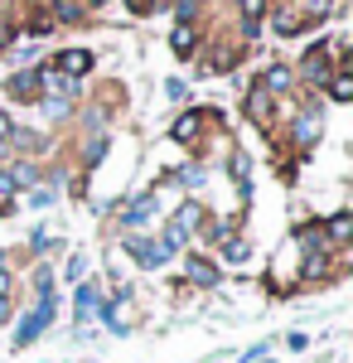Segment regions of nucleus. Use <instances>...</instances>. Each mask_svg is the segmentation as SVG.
<instances>
[{"instance_id": "nucleus-1", "label": "nucleus", "mask_w": 353, "mask_h": 363, "mask_svg": "<svg viewBox=\"0 0 353 363\" xmlns=\"http://www.w3.org/2000/svg\"><path fill=\"white\" fill-rule=\"evenodd\" d=\"M49 320H54V296H39V310H34V315H25V325H20V335H15V344L25 349V344H29L34 335H39V330H44Z\"/></svg>"}, {"instance_id": "nucleus-2", "label": "nucleus", "mask_w": 353, "mask_h": 363, "mask_svg": "<svg viewBox=\"0 0 353 363\" xmlns=\"http://www.w3.org/2000/svg\"><path fill=\"white\" fill-rule=\"evenodd\" d=\"M87 68H92V54H87V49H68V54L54 58L58 78H78V73H87Z\"/></svg>"}, {"instance_id": "nucleus-3", "label": "nucleus", "mask_w": 353, "mask_h": 363, "mask_svg": "<svg viewBox=\"0 0 353 363\" xmlns=\"http://www.w3.org/2000/svg\"><path fill=\"white\" fill-rule=\"evenodd\" d=\"M247 116L257 121V126H271V92L257 83L252 87V97H247Z\"/></svg>"}, {"instance_id": "nucleus-4", "label": "nucleus", "mask_w": 353, "mask_h": 363, "mask_svg": "<svg viewBox=\"0 0 353 363\" xmlns=\"http://www.w3.org/2000/svg\"><path fill=\"white\" fill-rule=\"evenodd\" d=\"M329 54H334V44H320V49H310V54H305V78L325 83V78H329Z\"/></svg>"}, {"instance_id": "nucleus-5", "label": "nucleus", "mask_w": 353, "mask_h": 363, "mask_svg": "<svg viewBox=\"0 0 353 363\" xmlns=\"http://www.w3.org/2000/svg\"><path fill=\"white\" fill-rule=\"evenodd\" d=\"M126 252L136 257L140 267H155V262H164V257H169L164 247H155V242H145V238H131V242H126Z\"/></svg>"}, {"instance_id": "nucleus-6", "label": "nucleus", "mask_w": 353, "mask_h": 363, "mask_svg": "<svg viewBox=\"0 0 353 363\" xmlns=\"http://www.w3.org/2000/svg\"><path fill=\"white\" fill-rule=\"evenodd\" d=\"M39 83H44L39 73H15V78H10V92H15V97H34Z\"/></svg>"}, {"instance_id": "nucleus-7", "label": "nucleus", "mask_w": 353, "mask_h": 363, "mask_svg": "<svg viewBox=\"0 0 353 363\" xmlns=\"http://www.w3.org/2000/svg\"><path fill=\"white\" fill-rule=\"evenodd\" d=\"M189 277L198 281V286H213V281H218V267H213V262H203V257H189Z\"/></svg>"}, {"instance_id": "nucleus-8", "label": "nucleus", "mask_w": 353, "mask_h": 363, "mask_svg": "<svg viewBox=\"0 0 353 363\" xmlns=\"http://www.w3.org/2000/svg\"><path fill=\"white\" fill-rule=\"evenodd\" d=\"M262 15H267V0H242V20H247V34H257V25H262Z\"/></svg>"}, {"instance_id": "nucleus-9", "label": "nucleus", "mask_w": 353, "mask_h": 363, "mask_svg": "<svg viewBox=\"0 0 353 363\" xmlns=\"http://www.w3.org/2000/svg\"><path fill=\"white\" fill-rule=\"evenodd\" d=\"M329 97H334V102H349L353 97V78L349 73H334V78H329Z\"/></svg>"}, {"instance_id": "nucleus-10", "label": "nucleus", "mask_w": 353, "mask_h": 363, "mask_svg": "<svg viewBox=\"0 0 353 363\" xmlns=\"http://www.w3.org/2000/svg\"><path fill=\"white\" fill-rule=\"evenodd\" d=\"M315 136H320V116H300V121H296V140H300V145H310Z\"/></svg>"}, {"instance_id": "nucleus-11", "label": "nucleus", "mask_w": 353, "mask_h": 363, "mask_svg": "<svg viewBox=\"0 0 353 363\" xmlns=\"http://www.w3.org/2000/svg\"><path fill=\"white\" fill-rule=\"evenodd\" d=\"M349 233H353L349 213H334V218H329V238H334V242H349Z\"/></svg>"}, {"instance_id": "nucleus-12", "label": "nucleus", "mask_w": 353, "mask_h": 363, "mask_svg": "<svg viewBox=\"0 0 353 363\" xmlns=\"http://www.w3.org/2000/svg\"><path fill=\"white\" fill-rule=\"evenodd\" d=\"M300 29H305V20H300L296 10H281L276 15V34H300Z\"/></svg>"}, {"instance_id": "nucleus-13", "label": "nucleus", "mask_w": 353, "mask_h": 363, "mask_svg": "<svg viewBox=\"0 0 353 363\" xmlns=\"http://www.w3.org/2000/svg\"><path fill=\"white\" fill-rule=\"evenodd\" d=\"M92 310H97V291L92 286H78V320H87Z\"/></svg>"}, {"instance_id": "nucleus-14", "label": "nucleus", "mask_w": 353, "mask_h": 363, "mask_svg": "<svg viewBox=\"0 0 353 363\" xmlns=\"http://www.w3.org/2000/svg\"><path fill=\"white\" fill-rule=\"evenodd\" d=\"M194 136H198V112L179 116V126H174V140H194Z\"/></svg>"}, {"instance_id": "nucleus-15", "label": "nucleus", "mask_w": 353, "mask_h": 363, "mask_svg": "<svg viewBox=\"0 0 353 363\" xmlns=\"http://www.w3.org/2000/svg\"><path fill=\"white\" fill-rule=\"evenodd\" d=\"M169 44H174V54H194V29H189V25H179Z\"/></svg>"}, {"instance_id": "nucleus-16", "label": "nucleus", "mask_w": 353, "mask_h": 363, "mask_svg": "<svg viewBox=\"0 0 353 363\" xmlns=\"http://www.w3.org/2000/svg\"><path fill=\"white\" fill-rule=\"evenodd\" d=\"M262 87H267V92H281V87H291V73H286V68H271V73L262 78Z\"/></svg>"}, {"instance_id": "nucleus-17", "label": "nucleus", "mask_w": 353, "mask_h": 363, "mask_svg": "<svg viewBox=\"0 0 353 363\" xmlns=\"http://www.w3.org/2000/svg\"><path fill=\"white\" fill-rule=\"evenodd\" d=\"M150 208H155V199H140L136 208H131V213H126V228H136V223H145V218H150Z\"/></svg>"}, {"instance_id": "nucleus-18", "label": "nucleus", "mask_w": 353, "mask_h": 363, "mask_svg": "<svg viewBox=\"0 0 353 363\" xmlns=\"http://www.w3.org/2000/svg\"><path fill=\"white\" fill-rule=\"evenodd\" d=\"M78 15H82L78 0H63V5H58V20H78Z\"/></svg>"}, {"instance_id": "nucleus-19", "label": "nucleus", "mask_w": 353, "mask_h": 363, "mask_svg": "<svg viewBox=\"0 0 353 363\" xmlns=\"http://www.w3.org/2000/svg\"><path fill=\"white\" fill-rule=\"evenodd\" d=\"M223 252H228V262H242V257H247V242H232V238H228V247H223Z\"/></svg>"}, {"instance_id": "nucleus-20", "label": "nucleus", "mask_w": 353, "mask_h": 363, "mask_svg": "<svg viewBox=\"0 0 353 363\" xmlns=\"http://www.w3.org/2000/svg\"><path fill=\"white\" fill-rule=\"evenodd\" d=\"M29 29H34V34H49V29H54V20H49V15H34V25H29Z\"/></svg>"}, {"instance_id": "nucleus-21", "label": "nucleus", "mask_w": 353, "mask_h": 363, "mask_svg": "<svg viewBox=\"0 0 353 363\" xmlns=\"http://www.w3.org/2000/svg\"><path fill=\"white\" fill-rule=\"evenodd\" d=\"M5 136H15V126H10V116L0 112V140H5Z\"/></svg>"}, {"instance_id": "nucleus-22", "label": "nucleus", "mask_w": 353, "mask_h": 363, "mask_svg": "<svg viewBox=\"0 0 353 363\" xmlns=\"http://www.w3.org/2000/svg\"><path fill=\"white\" fill-rule=\"evenodd\" d=\"M0 296L10 301V277H5V272H0Z\"/></svg>"}, {"instance_id": "nucleus-23", "label": "nucleus", "mask_w": 353, "mask_h": 363, "mask_svg": "<svg viewBox=\"0 0 353 363\" xmlns=\"http://www.w3.org/2000/svg\"><path fill=\"white\" fill-rule=\"evenodd\" d=\"M5 315H10V301H5V296H0V320H5Z\"/></svg>"}]
</instances>
